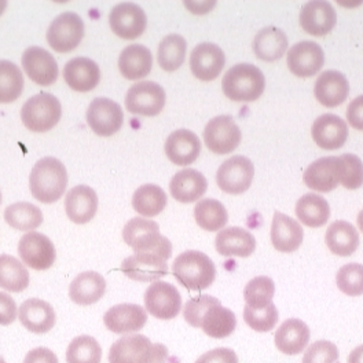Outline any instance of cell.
I'll use <instances>...</instances> for the list:
<instances>
[{"mask_svg":"<svg viewBox=\"0 0 363 363\" xmlns=\"http://www.w3.org/2000/svg\"><path fill=\"white\" fill-rule=\"evenodd\" d=\"M68 186V172L58 159L45 157L39 160L30 172L29 187L33 199L43 204L58 201Z\"/></svg>","mask_w":363,"mask_h":363,"instance_id":"obj_1","label":"cell"},{"mask_svg":"<svg viewBox=\"0 0 363 363\" xmlns=\"http://www.w3.org/2000/svg\"><path fill=\"white\" fill-rule=\"evenodd\" d=\"M172 272L189 291L208 289L216 278L213 262L199 250H186L181 253L172 264Z\"/></svg>","mask_w":363,"mask_h":363,"instance_id":"obj_2","label":"cell"},{"mask_svg":"<svg viewBox=\"0 0 363 363\" xmlns=\"http://www.w3.org/2000/svg\"><path fill=\"white\" fill-rule=\"evenodd\" d=\"M222 89L234 102H253L266 89L263 72L250 64H238L228 69L222 82Z\"/></svg>","mask_w":363,"mask_h":363,"instance_id":"obj_3","label":"cell"},{"mask_svg":"<svg viewBox=\"0 0 363 363\" xmlns=\"http://www.w3.org/2000/svg\"><path fill=\"white\" fill-rule=\"evenodd\" d=\"M62 116L61 102L51 94L33 95L23 104L21 120L32 133H47L52 130Z\"/></svg>","mask_w":363,"mask_h":363,"instance_id":"obj_4","label":"cell"},{"mask_svg":"<svg viewBox=\"0 0 363 363\" xmlns=\"http://www.w3.org/2000/svg\"><path fill=\"white\" fill-rule=\"evenodd\" d=\"M172 250L140 252L128 256L121 263V272L138 282H156L168 274L167 260Z\"/></svg>","mask_w":363,"mask_h":363,"instance_id":"obj_5","label":"cell"},{"mask_svg":"<svg viewBox=\"0 0 363 363\" xmlns=\"http://www.w3.org/2000/svg\"><path fill=\"white\" fill-rule=\"evenodd\" d=\"M123 240L135 253L172 250L171 241L160 234L159 225L145 218L131 219L123 228Z\"/></svg>","mask_w":363,"mask_h":363,"instance_id":"obj_6","label":"cell"},{"mask_svg":"<svg viewBox=\"0 0 363 363\" xmlns=\"http://www.w3.org/2000/svg\"><path fill=\"white\" fill-rule=\"evenodd\" d=\"M83 36L84 23L72 11L60 14L50 23L47 30V42L57 52H69L74 50L83 40Z\"/></svg>","mask_w":363,"mask_h":363,"instance_id":"obj_7","label":"cell"},{"mask_svg":"<svg viewBox=\"0 0 363 363\" xmlns=\"http://www.w3.org/2000/svg\"><path fill=\"white\" fill-rule=\"evenodd\" d=\"M165 91L155 82H139L130 87L125 96V108L130 113L153 117L165 106Z\"/></svg>","mask_w":363,"mask_h":363,"instance_id":"obj_8","label":"cell"},{"mask_svg":"<svg viewBox=\"0 0 363 363\" xmlns=\"http://www.w3.org/2000/svg\"><path fill=\"white\" fill-rule=\"evenodd\" d=\"M241 139V130L230 116H218L205 127V145L215 155L233 153L240 146Z\"/></svg>","mask_w":363,"mask_h":363,"instance_id":"obj_9","label":"cell"},{"mask_svg":"<svg viewBox=\"0 0 363 363\" xmlns=\"http://www.w3.org/2000/svg\"><path fill=\"white\" fill-rule=\"evenodd\" d=\"M20 257L28 267L43 272L52 267L55 263L57 252L51 240L38 231H29L18 242Z\"/></svg>","mask_w":363,"mask_h":363,"instance_id":"obj_10","label":"cell"},{"mask_svg":"<svg viewBox=\"0 0 363 363\" xmlns=\"http://www.w3.org/2000/svg\"><path fill=\"white\" fill-rule=\"evenodd\" d=\"M253 177L255 167L252 161L244 156H234L219 167L216 182L222 191L237 196L250 189Z\"/></svg>","mask_w":363,"mask_h":363,"instance_id":"obj_11","label":"cell"},{"mask_svg":"<svg viewBox=\"0 0 363 363\" xmlns=\"http://www.w3.org/2000/svg\"><path fill=\"white\" fill-rule=\"evenodd\" d=\"M145 308L162 320H169L178 317L181 313L182 297L179 291L162 281H156L147 288L145 294Z\"/></svg>","mask_w":363,"mask_h":363,"instance_id":"obj_12","label":"cell"},{"mask_svg":"<svg viewBox=\"0 0 363 363\" xmlns=\"http://www.w3.org/2000/svg\"><path fill=\"white\" fill-rule=\"evenodd\" d=\"M111 28L118 38L124 40H134L139 38L147 25V18L140 6L124 1L114 6L109 16Z\"/></svg>","mask_w":363,"mask_h":363,"instance_id":"obj_13","label":"cell"},{"mask_svg":"<svg viewBox=\"0 0 363 363\" xmlns=\"http://www.w3.org/2000/svg\"><path fill=\"white\" fill-rule=\"evenodd\" d=\"M124 114L117 102L108 98L94 99L87 111V123L99 136H112L121 128Z\"/></svg>","mask_w":363,"mask_h":363,"instance_id":"obj_14","label":"cell"},{"mask_svg":"<svg viewBox=\"0 0 363 363\" xmlns=\"http://www.w3.org/2000/svg\"><path fill=\"white\" fill-rule=\"evenodd\" d=\"M337 23L335 7L325 0H313L306 3L300 11L301 28L313 36L322 38L333 30Z\"/></svg>","mask_w":363,"mask_h":363,"instance_id":"obj_15","label":"cell"},{"mask_svg":"<svg viewBox=\"0 0 363 363\" xmlns=\"http://www.w3.org/2000/svg\"><path fill=\"white\" fill-rule=\"evenodd\" d=\"M325 64L322 47L315 42H300L294 45L286 55L289 70L301 79L313 77Z\"/></svg>","mask_w":363,"mask_h":363,"instance_id":"obj_16","label":"cell"},{"mask_svg":"<svg viewBox=\"0 0 363 363\" xmlns=\"http://www.w3.org/2000/svg\"><path fill=\"white\" fill-rule=\"evenodd\" d=\"M226 57L223 50L213 43L196 45L190 54V69L194 77L203 82H212L225 68Z\"/></svg>","mask_w":363,"mask_h":363,"instance_id":"obj_17","label":"cell"},{"mask_svg":"<svg viewBox=\"0 0 363 363\" xmlns=\"http://www.w3.org/2000/svg\"><path fill=\"white\" fill-rule=\"evenodd\" d=\"M26 74L39 86H51L58 77L55 58L42 47L32 45L23 51L21 60Z\"/></svg>","mask_w":363,"mask_h":363,"instance_id":"obj_18","label":"cell"},{"mask_svg":"<svg viewBox=\"0 0 363 363\" xmlns=\"http://www.w3.org/2000/svg\"><path fill=\"white\" fill-rule=\"evenodd\" d=\"M147 320L146 310L136 304H118L104 315V323L116 335H130L140 330Z\"/></svg>","mask_w":363,"mask_h":363,"instance_id":"obj_19","label":"cell"},{"mask_svg":"<svg viewBox=\"0 0 363 363\" xmlns=\"http://www.w3.org/2000/svg\"><path fill=\"white\" fill-rule=\"evenodd\" d=\"M304 183L319 193L335 190L341 179L340 157H323L314 161L303 175Z\"/></svg>","mask_w":363,"mask_h":363,"instance_id":"obj_20","label":"cell"},{"mask_svg":"<svg viewBox=\"0 0 363 363\" xmlns=\"http://www.w3.org/2000/svg\"><path fill=\"white\" fill-rule=\"evenodd\" d=\"M311 136L323 150H337L348 138L347 123L336 114H322L311 128Z\"/></svg>","mask_w":363,"mask_h":363,"instance_id":"obj_21","label":"cell"},{"mask_svg":"<svg viewBox=\"0 0 363 363\" xmlns=\"http://www.w3.org/2000/svg\"><path fill=\"white\" fill-rule=\"evenodd\" d=\"M65 211L73 223H89L98 211V196L95 190L86 184H79L70 189L65 199Z\"/></svg>","mask_w":363,"mask_h":363,"instance_id":"obj_22","label":"cell"},{"mask_svg":"<svg viewBox=\"0 0 363 363\" xmlns=\"http://www.w3.org/2000/svg\"><path fill=\"white\" fill-rule=\"evenodd\" d=\"M314 94L325 108H337L347 99L350 84L347 77L337 70H325L315 82Z\"/></svg>","mask_w":363,"mask_h":363,"instance_id":"obj_23","label":"cell"},{"mask_svg":"<svg viewBox=\"0 0 363 363\" xmlns=\"http://www.w3.org/2000/svg\"><path fill=\"white\" fill-rule=\"evenodd\" d=\"M165 155L175 165H190L201 153L200 138L189 130H178L165 140Z\"/></svg>","mask_w":363,"mask_h":363,"instance_id":"obj_24","label":"cell"},{"mask_svg":"<svg viewBox=\"0 0 363 363\" xmlns=\"http://www.w3.org/2000/svg\"><path fill=\"white\" fill-rule=\"evenodd\" d=\"M18 318L29 332L43 335L55 325V311L50 303L42 298H28L20 306Z\"/></svg>","mask_w":363,"mask_h":363,"instance_id":"obj_25","label":"cell"},{"mask_svg":"<svg viewBox=\"0 0 363 363\" xmlns=\"http://www.w3.org/2000/svg\"><path fill=\"white\" fill-rule=\"evenodd\" d=\"M64 79L72 90L89 92L98 86L101 70L90 58L77 57L64 67Z\"/></svg>","mask_w":363,"mask_h":363,"instance_id":"obj_26","label":"cell"},{"mask_svg":"<svg viewBox=\"0 0 363 363\" xmlns=\"http://www.w3.org/2000/svg\"><path fill=\"white\" fill-rule=\"evenodd\" d=\"M215 245L222 256L250 257L256 250V240L245 228L228 227L218 233Z\"/></svg>","mask_w":363,"mask_h":363,"instance_id":"obj_27","label":"cell"},{"mask_svg":"<svg viewBox=\"0 0 363 363\" xmlns=\"http://www.w3.org/2000/svg\"><path fill=\"white\" fill-rule=\"evenodd\" d=\"M303 228L298 222L281 213L275 212L272 218V247L282 253H292L300 248L303 242Z\"/></svg>","mask_w":363,"mask_h":363,"instance_id":"obj_28","label":"cell"},{"mask_svg":"<svg viewBox=\"0 0 363 363\" xmlns=\"http://www.w3.org/2000/svg\"><path fill=\"white\" fill-rule=\"evenodd\" d=\"M206 189V178L201 172L191 168H186L175 174L169 183V191L172 197L183 204H190L200 200L204 196Z\"/></svg>","mask_w":363,"mask_h":363,"instance_id":"obj_29","label":"cell"},{"mask_svg":"<svg viewBox=\"0 0 363 363\" xmlns=\"http://www.w3.org/2000/svg\"><path fill=\"white\" fill-rule=\"evenodd\" d=\"M310 336V329L303 320L291 318L278 328L275 345L285 355H297L306 350Z\"/></svg>","mask_w":363,"mask_h":363,"instance_id":"obj_30","label":"cell"},{"mask_svg":"<svg viewBox=\"0 0 363 363\" xmlns=\"http://www.w3.org/2000/svg\"><path fill=\"white\" fill-rule=\"evenodd\" d=\"M106 292L105 278L95 272L79 274L69 286V297L74 304L91 306L99 301Z\"/></svg>","mask_w":363,"mask_h":363,"instance_id":"obj_31","label":"cell"},{"mask_svg":"<svg viewBox=\"0 0 363 363\" xmlns=\"http://www.w3.org/2000/svg\"><path fill=\"white\" fill-rule=\"evenodd\" d=\"M288 45V36L284 30L277 26H267L255 36L252 48L259 60L274 62L285 55Z\"/></svg>","mask_w":363,"mask_h":363,"instance_id":"obj_32","label":"cell"},{"mask_svg":"<svg viewBox=\"0 0 363 363\" xmlns=\"http://www.w3.org/2000/svg\"><path fill=\"white\" fill-rule=\"evenodd\" d=\"M153 67V57L147 47L142 45H127L118 57L120 73L128 80L146 77Z\"/></svg>","mask_w":363,"mask_h":363,"instance_id":"obj_33","label":"cell"},{"mask_svg":"<svg viewBox=\"0 0 363 363\" xmlns=\"http://www.w3.org/2000/svg\"><path fill=\"white\" fill-rule=\"evenodd\" d=\"M152 345L143 335L124 336L111 347L109 363H142Z\"/></svg>","mask_w":363,"mask_h":363,"instance_id":"obj_34","label":"cell"},{"mask_svg":"<svg viewBox=\"0 0 363 363\" xmlns=\"http://www.w3.org/2000/svg\"><path fill=\"white\" fill-rule=\"evenodd\" d=\"M326 245L332 253L341 257L351 256L359 247V234L357 228L345 220L332 223L325 237Z\"/></svg>","mask_w":363,"mask_h":363,"instance_id":"obj_35","label":"cell"},{"mask_svg":"<svg viewBox=\"0 0 363 363\" xmlns=\"http://www.w3.org/2000/svg\"><path fill=\"white\" fill-rule=\"evenodd\" d=\"M237 318L235 314L223 307L220 301L212 304L201 319V329L205 335L212 339H225L235 330Z\"/></svg>","mask_w":363,"mask_h":363,"instance_id":"obj_36","label":"cell"},{"mask_svg":"<svg viewBox=\"0 0 363 363\" xmlns=\"http://www.w3.org/2000/svg\"><path fill=\"white\" fill-rule=\"evenodd\" d=\"M296 216L306 226H325L330 218V206L323 197L310 193L296 203Z\"/></svg>","mask_w":363,"mask_h":363,"instance_id":"obj_37","label":"cell"},{"mask_svg":"<svg viewBox=\"0 0 363 363\" xmlns=\"http://www.w3.org/2000/svg\"><path fill=\"white\" fill-rule=\"evenodd\" d=\"M29 286V272L23 263L11 255H0V288L20 294Z\"/></svg>","mask_w":363,"mask_h":363,"instance_id":"obj_38","label":"cell"},{"mask_svg":"<svg viewBox=\"0 0 363 363\" xmlns=\"http://www.w3.org/2000/svg\"><path fill=\"white\" fill-rule=\"evenodd\" d=\"M167 206V194L157 184H143L136 189L133 208L145 218L160 215Z\"/></svg>","mask_w":363,"mask_h":363,"instance_id":"obj_39","label":"cell"},{"mask_svg":"<svg viewBox=\"0 0 363 363\" xmlns=\"http://www.w3.org/2000/svg\"><path fill=\"white\" fill-rule=\"evenodd\" d=\"M6 223L20 231H33L43 223L42 209L30 203H16L4 211Z\"/></svg>","mask_w":363,"mask_h":363,"instance_id":"obj_40","label":"cell"},{"mask_svg":"<svg viewBox=\"0 0 363 363\" xmlns=\"http://www.w3.org/2000/svg\"><path fill=\"white\" fill-rule=\"evenodd\" d=\"M194 219L205 231H220L228 222V213L220 201L204 199L194 208Z\"/></svg>","mask_w":363,"mask_h":363,"instance_id":"obj_41","label":"cell"},{"mask_svg":"<svg viewBox=\"0 0 363 363\" xmlns=\"http://www.w3.org/2000/svg\"><path fill=\"white\" fill-rule=\"evenodd\" d=\"M187 43L181 35L172 33L165 36L159 45L157 60L161 69L165 72H175L181 68L186 58Z\"/></svg>","mask_w":363,"mask_h":363,"instance_id":"obj_42","label":"cell"},{"mask_svg":"<svg viewBox=\"0 0 363 363\" xmlns=\"http://www.w3.org/2000/svg\"><path fill=\"white\" fill-rule=\"evenodd\" d=\"M23 77L20 67L1 60L0 61V104H10L23 94Z\"/></svg>","mask_w":363,"mask_h":363,"instance_id":"obj_43","label":"cell"},{"mask_svg":"<svg viewBox=\"0 0 363 363\" xmlns=\"http://www.w3.org/2000/svg\"><path fill=\"white\" fill-rule=\"evenodd\" d=\"M102 348L91 336H79L70 341L67 350V363H101Z\"/></svg>","mask_w":363,"mask_h":363,"instance_id":"obj_44","label":"cell"},{"mask_svg":"<svg viewBox=\"0 0 363 363\" xmlns=\"http://www.w3.org/2000/svg\"><path fill=\"white\" fill-rule=\"evenodd\" d=\"M274 294H275V285L272 278L256 277L245 286L244 297L248 307L260 308L272 304Z\"/></svg>","mask_w":363,"mask_h":363,"instance_id":"obj_45","label":"cell"},{"mask_svg":"<svg viewBox=\"0 0 363 363\" xmlns=\"http://www.w3.org/2000/svg\"><path fill=\"white\" fill-rule=\"evenodd\" d=\"M244 319L250 329L256 332H270L278 322V310L274 306V303L260 308H252L245 306Z\"/></svg>","mask_w":363,"mask_h":363,"instance_id":"obj_46","label":"cell"},{"mask_svg":"<svg viewBox=\"0 0 363 363\" xmlns=\"http://www.w3.org/2000/svg\"><path fill=\"white\" fill-rule=\"evenodd\" d=\"M337 286L344 295L357 296L363 295V266L358 263H350L342 266L337 277H336Z\"/></svg>","mask_w":363,"mask_h":363,"instance_id":"obj_47","label":"cell"},{"mask_svg":"<svg viewBox=\"0 0 363 363\" xmlns=\"http://www.w3.org/2000/svg\"><path fill=\"white\" fill-rule=\"evenodd\" d=\"M341 179L342 187L357 190L363 184V162L355 155L347 153L340 156Z\"/></svg>","mask_w":363,"mask_h":363,"instance_id":"obj_48","label":"cell"},{"mask_svg":"<svg viewBox=\"0 0 363 363\" xmlns=\"http://www.w3.org/2000/svg\"><path fill=\"white\" fill-rule=\"evenodd\" d=\"M218 301L219 300L216 297L208 295L190 298L183 308V317L190 326L201 328V319L204 317L205 311Z\"/></svg>","mask_w":363,"mask_h":363,"instance_id":"obj_49","label":"cell"},{"mask_svg":"<svg viewBox=\"0 0 363 363\" xmlns=\"http://www.w3.org/2000/svg\"><path fill=\"white\" fill-rule=\"evenodd\" d=\"M339 359V350L330 341L319 340L310 345L306 351L303 363H336Z\"/></svg>","mask_w":363,"mask_h":363,"instance_id":"obj_50","label":"cell"},{"mask_svg":"<svg viewBox=\"0 0 363 363\" xmlns=\"http://www.w3.org/2000/svg\"><path fill=\"white\" fill-rule=\"evenodd\" d=\"M196 363H238L237 354L230 348H216L205 352Z\"/></svg>","mask_w":363,"mask_h":363,"instance_id":"obj_51","label":"cell"},{"mask_svg":"<svg viewBox=\"0 0 363 363\" xmlns=\"http://www.w3.org/2000/svg\"><path fill=\"white\" fill-rule=\"evenodd\" d=\"M17 318V304L11 296L0 292V325H11Z\"/></svg>","mask_w":363,"mask_h":363,"instance_id":"obj_52","label":"cell"},{"mask_svg":"<svg viewBox=\"0 0 363 363\" xmlns=\"http://www.w3.org/2000/svg\"><path fill=\"white\" fill-rule=\"evenodd\" d=\"M347 120L352 128L363 131V95L350 104L347 109Z\"/></svg>","mask_w":363,"mask_h":363,"instance_id":"obj_53","label":"cell"},{"mask_svg":"<svg viewBox=\"0 0 363 363\" xmlns=\"http://www.w3.org/2000/svg\"><path fill=\"white\" fill-rule=\"evenodd\" d=\"M23 363H60L57 355L45 347H39L26 354Z\"/></svg>","mask_w":363,"mask_h":363,"instance_id":"obj_54","label":"cell"},{"mask_svg":"<svg viewBox=\"0 0 363 363\" xmlns=\"http://www.w3.org/2000/svg\"><path fill=\"white\" fill-rule=\"evenodd\" d=\"M168 348L164 344H153L142 363H171Z\"/></svg>","mask_w":363,"mask_h":363,"instance_id":"obj_55","label":"cell"},{"mask_svg":"<svg viewBox=\"0 0 363 363\" xmlns=\"http://www.w3.org/2000/svg\"><path fill=\"white\" fill-rule=\"evenodd\" d=\"M216 1H184V6L193 14H206L215 7Z\"/></svg>","mask_w":363,"mask_h":363,"instance_id":"obj_56","label":"cell"},{"mask_svg":"<svg viewBox=\"0 0 363 363\" xmlns=\"http://www.w3.org/2000/svg\"><path fill=\"white\" fill-rule=\"evenodd\" d=\"M348 363H363V345L357 347L348 357Z\"/></svg>","mask_w":363,"mask_h":363,"instance_id":"obj_57","label":"cell"},{"mask_svg":"<svg viewBox=\"0 0 363 363\" xmlns=\"http://www.w3.org/2000/svg\"><path fill=\"white\" fill-rule=\"evenodd\" d=\"M358 226H359V230L363 233V209L359 212V215H358Z\"/></svg>","mask_w":363,"mask_h":363,"instance_id":"obj_58","label":"cell"},{"mask_svg":"<svg viewBox=\"0 0 363 363\" xmlns=\"http://www.w3.org/2000/svg\"><path fill=\"white\" fill-rule=\"evenodd\" d=\"M6 7H7V1H6V0H0V16H1L3 11L6 10Z\"/></svg>","mask_w":363,"mask_h":363,"instance_id":"obj_59","label":"cell"},{"mask_svg":"<svg viewBox=\"0 0 363 363\" xmlns=\"http://www.w3.org/2000/svg\"><path fill=\"white\" fill-rule=\"evenodd\" d=\"M0 363H6L4 361H3V358H0Z\"/></svg>","mask_w":363,"mask_h":363,"instance_id":"obj_60","label":"cell"},{"mask_svg":"<svg viewBox=\"0 0 363 363\" xmlns=\"http://www.w3.org/2000/svg\"><path fill=\"white\" fill-rule=\"evenodd\" d=\"M0 204H1V193H0Z\"/></svg>","mask_w":363,"mask_h":363,"instance_id":"obj_61","label":"cell"}]
</instances>
